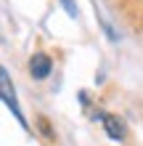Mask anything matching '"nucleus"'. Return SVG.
I'll return each mask as SVG.
<instances>
[{
	"label": "nucleus",
	"mask_w": 143,
	"mask_h": 146,
	"mask_svg": "<svg viewBox=\"0 0 143 146\" xmlns=\"http://www.w3.org/2000/svg\"><path fill=\"white\" fill-rule=\"evenodd\" d=\"M98 117H101V122H103L106 133L111 135L114 141H122V138H125V127H122V122H119V119H117V117L106 114V111H98Z\"/></svg>",
	"instance_id": "nucleus-3"
},
{
	"label": "nucleus",
	"mask_w": 143,
	"mask_h": 146,
	"mask_svg": "<svg viewBox=\"0 0 143 146\" xmlns=\"http://www.w3.org/2000/svg\"><path fill=\"white\" fill-rule=\"evenodd\" d=\"M0 96H3L5 106L13 111V117L19 119V122H21L24 127H29V125H27V119H24V114H21V109H19V104H16V93H13L11 77H8V72H5V69H0Z\"/></svg>",
	"instance_id": "nucleus-1"
},
{
	"label": "nucleus",
	"mask_w": 143,
	"mask_h": 146,
	"mask_svg": "<svg viewBox=\"0 0 143 146\" xmlns=\"http://www.w3.org/2000/svg\"><path fill=\"white\" fill-rule=\"evenodd\" d=\"M50 69H53V61H50L45 53H35L29 58V74L35 77V80H45L50 74Z\"/></svg>",
	"instance_id": "nucleus-2"
},
{
	"label": "nucleus",
	"mask_w": 143,
	"mask_h": 146,
	"mask_svg": "<svg viewBox=\"0 0 143 146\" xmlns=\"http://www.w3.org/2000/svg\"><path fill=\"white\" fill-rule=\"evenodd\" d=\"M64 5H66V11H69V16L77 13V11H74V5H72V0H64Z\"/></svg>",
	"instance_id": "nucleus-4"
}]
</instances>
